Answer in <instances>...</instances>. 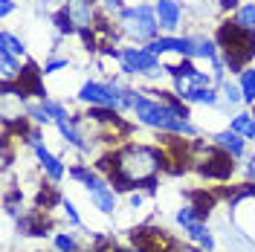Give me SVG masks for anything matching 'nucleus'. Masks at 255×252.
<instances>
[{
  "mask_svg": "<svg viewBox=\"0 0 255 252\" xmlns=\"http://www.w3.org/2000/svg\"><path fill=\"white\" fill-rule=\"evenodd\" d=\"M247 174H250V177H253V183H255V157L250 159V162H247Z\"/></svg>",
  "mask_w": 255,
  "mask_h": 252,
  "instance_id": "c85d7f7f",
  "label": "nucleus"
},
{
  "mask_svg": "<svg viewBox=\"0 0 255 252\" xmlns=\"http://www.w3.org/2000/svg\"><path fill=\"white\" fill-rule=\"evenodd\" d=\"M55 250L58 252H76V241L70 235H58L55 238Z\"/></svg>",
  "mask_w": 255,
  "mask_h": 252,
  "instance_id": "4be33fe9",
  "label": "nucleus"
},
{
  "mask_svg": "<svg viewBox=\"0 0 255 252\" xmlns=\"http://www.w3.org/2000/svg\"><path fill=\"white\" fill-rule=\"evenodd\" d=\"M26 142H29L32 148H35V157H38V162H41V168L52 177V180H61L64 177V165H61V159H55L52 154H49L47 148L41 145V133L38 130H32L29 136H26Z\"/></svg>",
  "mask_w": 255,
  "mask_h": 252,
  "instance_id": "0eeeda50",
  "label": "nucleus"
},
{
  "mask_svg": "<svg viewBox=\"0 0 255 252\" xmlns=\"http://www.w3.org/2000/svg\"><path fill=\"white\" fill-rule=\"evenodd\" d=\"M55 125H58L61 136L70 142V145H76L79 151H90V145L84 142V136L79 133V127H76V122H73V119H61V122H55Z\"/></svg>",
  "mask_w": 255,
  "mask_h": 252,
  "instance_id": "9b49d317",
  "label": "nucleus"
},
{
  "mask_svg": "<svg viewBox=\"0 0 255 252\" xmlns=\"http://www.w3.org/2000/svg\"><path fill=\"white\" fill-rule=\"evenodd\" d=\"M189 84H191V90H197V87H209V76L197 70L194 76H189Z\"/></svg>",
  "mask_w": 255,
  "mask_h": 252,
  "instance_id": "b1692460",
  "label": "nucleus"
},
{
  "mask_svg": "<svg viewBox=\"0 0 255 252\" xmlns=\"http://www.w3.org/2000/svg\"><path fill=\"white\" fill-rule=\"evenodd\" d=\"M105 3V9H111V12H116L119 6H122V0H102Z\"/></svg>",
  "mask_w": 255,
  "mask_h": 252,
  "instance_id": "cd10ccee",
  "label": "nucleus"
},
{
  "mask_svg": "<svg viewBox=\"0 0 255 252\" xmlns=\"http://www.w3.org/2000/svg\"><path fill=\"white\" fill-rule=\"evenodd\" d=\"M12 12H15V3H12V0H0V15L9 17Z\"/></svg>",
  "mask_w": 255,
  "mask_h": 252,
  "instance_id": "a878e982",
  "label": "nucleus"
},
{
  "mask_svg": "<svg viewBox=\"0 0 255 252\" xmlns=\"http://www.w3.org/2000/svg\"><path fill=\"white\" fill-rule=\"evenodd\" d=\"M253 119H255V116H250V113H238V116L232 119V125H229V127L247 136V130H250V125H253Z\"/></svg>",
  "mask_w": 255,
  "mask_h": 252,
  "instance_id": "412c9836",
  "label": "nucleus"
},
{
  "mask_svg": "<svg viewBox=\"0 0 255 252\" xmlns=\"http://www.w3.org/2000/svg\"><path fill=\"white\" fill-rule=\"evenodd\" d=\"M119 20L130 38L136 41H154L159 32V20H157V12L151 6H128V9H119Z\"/></svg>",
  "mask_w": 255,
  "mask_h": 252,
  "instance_id": "7ed1b4c3",
  "label": "nucleus"
},
{
  "mask_svg": "<svg viewBox=\"0 0 255 252\" xmlns=\"http://www.w3.org/2000/svg\"><path fill=\"white\" fill-rule=\"evenodd\" d=\"M218 44L223 47V64L238 73L244 64L255 55V32L241 29L238 23H226L218 32Z\"/></svg>",
  "mask_w": 255,
  "mask_h": 252,
  "instance_id": "f03ea898",
  "label": "nucleus"
},
{
  "mask_svg": "<svg viewBox=\"0 0 255 252\" xmlns=\"http://www.w3.org/2000/svg\"><path fill=\"white\" fill-rule=\"evenodd\" d=\"M221 93L226 96V102H229V105H238V102H244L241 84H229V81H223V84H221Z\"/></svg>",
  "mask_w": 255,
  "mask_h": 252,
  "instance_id": "6ab92c4d",
  "label": "nucleus"
},
{
  "mask_svg": "<svg viewBox=\"0 0 255 252\" xmlns=\"http://www.w3.org/2000/svg\"><path fill=\"white\" fill-rule=\"evenodd\" d=\"M215 145L218 148H223L226 154H232V157H241L244 154V139H241L238 130H221V133H215Z\"/></svg>",
  "mask_w": 255,
  "mask_h": 252,
  "instance_id": "9d476101",
  "label": "nucleus"
},
{
  "mask_svg": "<svg viewBox=\"0 0 255 252\" xmlns=\"http://www.w3.org/2000/svg\"><path fill=\"white\" fill-rule=\"evenodd\" d=\"M79 99L81 102H87L90 108H122V102H119V84L113 81V84H99V81H84L79 90Z\"/></svg>",
  "mask_w": 255,
  "mask_h": 252,
  "instance_id": "39448f33",
  "label": "nucleus"
},
{
  "mask_svg": "<svg viewBox=\"0 0 255 252\" xmlns=\"http://www.w3.org/2000/svg\"><path fill=\"white\" fill-rule=\"evenodd\" d=\"M0 67H3V81H12L20 76V64H17V55H12L9 49H0Z\"/></svg>",
  "mask_w": 255,
  "mask_h": 252,
  "instance_id": "4468645a",
  "label": "nucleus"
},
{
  "mask_svg": "<svg viewBox=\"0 0 255 252\" xmlns=\"http://www.w3.org/2000/svg\"><path fill=\"white\" fill-rule=\"evenodd\" d=\"M0 49H9V52H12V55H17V58L26 52L23 41H20V38H15L12 32H3V35H0Z\"/></svg>",
  "mask_w": 255,
  "mask_h": 252,
  "instance_id": "f3484780",
  "label": "nucleus"
},
{
  "mask_svg": "<svg viewBox=\"0 0 255 252\" xmlns=\"http://www.w3.org/2000/svg\"><path fill=\"white\" fill-rule=\"evenodd\" d=\"M58 70H67V58H52L44 64V73H58Z\"/></svg>",
  "mask_w": 255,
  "mask_h": 252,
  "instance_id": "393cba45",
  "label": "nucleus"
},
{
  "mask_svg": "<svg viewBox=\"0 0 255 252\" xmlns=\"http://www.w3.org/2000/svg\"><path fill=\"white\" fill-rule=\"evenodd\" d=\"M41 105H44V111L49 113V119H55V122H61V119H70V116H67V111H64V105H58V102H49V99H44Z\"/></svg>",
  "mask_w": 255,
  "mask_h": 252,
  "instance_id": "aec40b11",
  "label": "nucleus"
},
{
  "mask_svg": "<svg viewBox=\"0 0 255 252\" xmlns=\"http://www.w3.org/2000/svg\"><path fill=\"white\" fill-rule=\"evenodd\" d=\"M122 73H128V76H136V73H145V76H157V73H162L165 67H159L157 55L151 52V49H133L128 47L122 49Z\"/></svg>",
  "mask_w": 255,
  "mask_h": 252,
  "instance_id": "423d86ee",
  "label": "nucleus"
},
{
  "mask_svg": "<svg viewBox=\"0 0 255 252\" xmlns=\"http://www.w3.org/2000/svg\"><path fill=\"white\" fill-rule=\"evenodd\" d=\"M154 12H157V20H159L162 29L174 32L180 26V3L177 0H157Z\"/></svg>",
  "mask_w": 255,
  "mask_h": 252,
  "instance_id": "6e6552de",
  "label": "nucleus"
},
{
  "mask_svg": "<svg viewBox=\"0 0 255 252\" xmlns=\"http://www.w3.org/2000/svg\"><path fill=\"white\" fill-rule=\"evenodd\" d=\"M189 102H197V105H218V93L212 87H197L189 93Z\"/></svg>",
  "mask_w": 255,
  "mask_h": 252,
  "instance_id": "a211bd4d",
  "label": "nucleus"
},
{
  "mask_svg": "<svg viewBox=\"0 0 255 252\" xmlns=\"http://www.w3.org/2000/svg\"><path fill=\"white\" fill-rule=\"evenodd\" d=\"M61 209H64V215H67V221L73 223V226H79L81 218H79V212H76V206L70 203V200H61Z\"/></svg>",
  "mask_w": 255,
  "mask_h": 252,
  "instance_id": "5701e85b",
  "label": "nucleus"
},
{
  "mask_svg": "<svg viewBox=\"0 0 255 252\" xmlns=\"http://www.w3.org/2000/svg\"><path fill=\"white\" fill-rule=\"evenodd\" d=\"M232 154H209V162L206 165H200V171L206 174V177H229L232 174Z\"/></svg>",
  "mask_w": 255,
  "mask_h": 252,
  "instance_id": "1a4fd4ad",
  "label": "nucleus"
},
{
  "mask_svg": "<svg viewBox=\"0 0 255 252\" xmlns=\"http://www.w3.org/2000/svg\"><path fill=\"white\" fill-rule=\"evenodd\" d=\"M70 174L84 183V189H87V194H90V200H93V206L99 209V212L111 215L113 209H116V194H113V189H108L93 171H87V168H73Z\"/></svg>",
  "mask_w": 255,
  "mask_h": 252,
  "instance_id": "20e7f679",
  "label": "nucleus"
},
{
  "mask_svg": "<svg viewBox=\"0 0 255 252\" xmlns=\"http://www.w3.org/2000/svg\"><path fill=\"white\" fill-rule=\"evenodd\" d=\"M241 93H244V102L247 105L255 102V70H244L241 73Z\"/></svg>",
  "mask_w": 255,
  "mask_h": 252,
  "instance_id": "2eb2a0df",
  "label": "nucleus"
},
{
  "mask_svg": "<svg viewBox=\"0 0 255 252\" xmlns=\"http://www.w3.org/2000/svg\"><path fill=\"white\" fill-rule=\"evenodd\" d=\"M235 3H238V0H221V6H223V9H232Z\"/></svg>",
  "mask_w": 255,
  "mask_h": 252,
  "instance_id": "c756f323",
  "label": "nucleus"
},
{
  "mask_svg": "<svg viewBox=\"0 0 255 252\" xmlns=\"http://www.w3.org/2000/svg\"><path fill=\"white\" fill-rule=\"evenodd\" d=\"M128 203H130V209H139V206H142V194H130Z\"/></svg>",
  "mask_w": 255,
  "mask_h": 252,
  "instance_id": "bb28decb",
  "label": "nucleus"
},
{
  "mask_svg": "<svg viewBox=\"0 0 255 252\" xmlns=\"http://www.w3.org/2000/svg\"><path fill=\"white\" fill-rule=\"evenodd\" d=\"M247 136H250V139H255V119H253V125H250V130H247Z\"/></svg>",
  "mask_w": 255,
  "mask_h": 252,
  "instance_id": "7c9ffc66",
  "label": "nucleus"
},
{
  "mask_svg": "<svg viewBox=\"0 0 255 252\" xmlns=\"http://www.w3.org/2000/svg\"><path fill=\"white\" fill-rule=\"evenodd\" d=\"M162 168V157L154 148L130 145L122 154H116V171H111V180H116V189L125 191L136 183H154V174Z\"/></svg>",
  "mask_w": 255,
  "mask_h": 252,
  "instance_id": "f257e3e1",
  "label": "nucleus"
},
{
  "mask_svg": "<svg viewBox=\"0 0 255 252\" xmlns=\"http://www.w3.org/2000/svg\"><path fill=\"white\" fill-rule=\"evenodd\" d=\"M191 55L194 58H218V44L209 41V38H200V35H191Z\"/></svg>",
  "mask_w": 255,
  "mask_h": 252,
  "instance_id": "f8f14e48",
  "label": "nucleus"
},
{
  "mask_svg": "<svg viewBox=\"0 0 255 252\" xmlns=\"http://www.w3.org/2000/svg\"><path fill=\"white\" fill-rule=\"evenodd\" d=\"M186 232H189V238H194V241H197V244H200V247H203L206 252L215 250V238L209 235V229H206V226H203L200 221H194L191 226H186Z\"/></svg>",
  "mask_w": 255,
  "mask_h": 252,
  "instance_id": "ddd939ff",
  "label": "nucleus"
},
{
  "mask_svg": "<svg viewBox=\"0 0 255 252\" xmlns=\"http://www.w3.org/2000/svg\"><path fill=\"white\" fill-rule=\"evenodd\" d=\"M235 23H238L241 29L255 32V3H247V6H241V9H238V17H235Z\"/></svg>",
  "mask_w": 255,
  "mask_h": 252,
  "instance_id": "dca6fc26",
  "label": "nucleus"
}]
</instances>
